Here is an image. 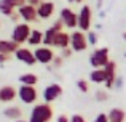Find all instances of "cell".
<instances>
[{"mask_svg": "<svg viewBox=\"0 0 126 122\" xmlns=\"http://www.w3.org/2000/svg\"><path fill=\"white\" fill-rule=\"evenodd\" d=\"M15 122H29V121H22V119H19V121H15Z\"/></svg>", "mask_w": 126, "mask_h": 122, "instance_id": "obj_38", "label": "cell"}, {"mask_svg": "<svg viewBox=\"0 0 126 122\" xmlns=\"http://www.w3.org/2000/svg\"><path fill=\"white\" fill-rule=\"evenodd\" d=\"M70 122H86V119L81 114H74V116L70 117Z\"/></svg>", "mask_w": 126, "mask_h": 122, "instance_id": "obj_30", "label": "cell"}, {"mask_svg": "<svg viewBox=\"0 0 126 122\" xmlns=\"http://www.w3.org/2000/svg\"><path fill=\"white\" fill-rule=\"evenodd\" d=\"M115 87H117V88L123 87V79H121V77H117V80H115Z\"/></svg>", "mask_w": 126, "mask_h": 122, "instance_id": "obj_34", "label": "cell"}, {"mask_svg": "<svg viewBox=\"0 0 126 122\" xmlns=\"http://www.w3.org/2000/svg\"><path fill=\"white\" fill-rule=\"evenodd\" d=\"M96 100L97 101H107L109 100V93L104 90H97L96 92Z\"/></svg>", "mask_w": 126, "mask_h": 122, "instance_id": "obj_26", "label": "cell"}, {"mask_svg": "<svg viewBox=\"0 0 126 122\" xmlns=\"http://www.w3.org/2000/svg\"><path fill=\"white\" fill-rule=\"evenodd\" d=\"M77 88L81 92V93H88V90H89L88 80H85V79H78V80H77Z\"/></svg>", "mask_w": 126, "mask_h": 122, "instance_id": "obj_23", "label": "cell"}, {"mask_svg": "<svg viewBox=\"0 0 126 122\" xmlns=\"http://www.w3.org/2000/svg\"><path fill=\"white\" fill-rule=\"evenodd\" d=\"M70 48L75 51V53H80V51H85L88 48V39H86V34L81 31H74L70 34Z\"/></svg>", "mask_w": 126, "mask_h": 122, "instance_id": "obj_5", "label": "cell"}, {"mask_svg": "<svg viewBox=\"0 0 126 122\" xmlns=\"http://www.w3.org/2000/svg\"><path fill=\"white\" fill-rule=\"evenodd\" d=\"M19 47H21V45H18L16 42H13L11 39H10V40H5V39L0 40V53L2 55H8V56L10 55H15Z\"/></svg>", "mask_w": 126, "mask_h": 122, "instance_id": "obj_16", "label": "cell"}, {"mask_svg": "<svg viewBox=\"0 0 126 122\" xmlns=\"http://www.w3.org/2000/svg\"><path fill=\"white\" fill-rule=\"evenodd\" d=\"M18 98L24 104H35L38 100V92L35 87H29V85H19L18 88Z\"/></svg>", "mask_w": 126, "mask_h": 122, "instance_id": "obj_4", "label": "cell"}, {"mask_svg": "<svg viewBox=\"0 0 126 122\" xmlns=\"http://www.w3.org/2000/svg\"><path fill=\"white\" fill-rule=\"evenodd\" d=\"M109 61H110V58H109V48L107 47L96 48V50L91 53V56H89V64H91L94 69L105 68Z\"/></svg>", "mask_w": 126, "mask_h": 122, "instance_id": "obj_3", "label": "cell"}, {"mask_svg": "<svg viewBox=\"0 0 126 122\" xmlns=\"http://www.w3.org/2000/svg\"><path fill=\"white\" fill-rule=\"evenodd\" d=\"M69 2H75V3H81L83 0H69Z\"/></svg>", "mask_w": 126, "mask_h": 122, "instance_id": "obj_36", "label": "cell"}, {"mask_svg": "<svg viewBox=\"0 0 126 122\" xmlns=\"http://www.w3.org/2000/svg\"><path fill=\"white\" fill-rule=\"evenodd\" d=\"M19 82L21 85H29V87H35L38 84V75L34 72H26V74L19 75Z\"/></svg>", "mask_w": 126, "mask_h": 122, "instance_id": "obj_20", "label": "cell"}, {"mask_svg": "<svg viewBox=\"0 0 126 122\" xmlns=\"http://www.w3.org/2000/svg\"><path fill=\"white\" fill-rule=\"evenodd\" d=\"M26 2L29 3V5H34V6H38L42 2H45V0H26Z\"/></svg>", "mask_w": 126, "mask_h": 122, "instance_id": "obj_33", "label": "cell"}, {"mask_svg": "<svg viewBox=\"0 0 126 122\" xmlns=\"http://www.w3.org/2000/svg\"><path fill=\"white\" fill-rule=\"evenodd\" d=\"M53 106L48 103H40L35 104L31 111L29 122H49L53 119Z\"/></svg>", "mask_w": 126, "mask_h": 122, "instance_id": "obj_1", "label": "cell"}, {"mask_svg": "<svg viewBox=\"0 0 126 122\" xmlns=\"http://www.w3.org/2000/svg\"><path fill=\"white\" fill-rule=\"evenodd\" d=\"M3 116L8 117L10 121H19L22 117V109L19 106H8L3 109Z\"/></svg>", "mask_w": 126, "mask_h": 122, "instance_id": "obj_18", "label": "cell"}, {"mask_svg": "<svg viewBox=\"0 0 126 122\" xmlns=\"http://www.w3.org/2000/svg\"><path fill=\"white\" fill-rule=\"evenodd\" d=\"M93 122H109V117H107V114L101 113V114H97V116H96V119L93 121Z\"/></svg>", "mask_w": 126, "mask_h": 122, "instance_id": "obj_29", "label": "cell"}, {"mask_svg": "<svg viewBox=\"0 0 126 122\" xmlns=\"http://www.w3.org/2000/svg\"><path fill=\"white\" fill-rule=\"evenodd\" d=\"M72 53H74V50H72L70 47H69V48H64V50H61V56L64 58V60H65V58H70Z\"/></svg>", "mask_w": 126, "mask_h": 122, "instance_id": "obj_27", "label": "cell"}, {"mask_svg": "<svg viewBox=\"0 0 126 122\" xmlns=\"http://www.w3.org/2000/svg\"><path fill=\"white\" fill-rule=\"evenodd\" d=\"M15 58L18 61L27 64V66H34L35 63H37V60H35V56H34V51L29 50L27 47H19L18 51L15 53Z\"/></svg>", "mask_w": 126, "mask_h": 122, "instance_id": "obj_11", "label": "cell"}, {"mask_svg": "<svg viewBox=\"0 0 126 122\" xmlns=\"http://www.w3.org/2000/svg\"><path fill=\"white\" fill-rule=\"evenodd\" d=\"M104 71H105V84H104L105 88H113L115 80H117V63L110 60L104 68Z\"/></svg>", "mask_w": 126, "mask_h": 122, "instance_id": "obj_12", "label": "cell"}, {"mask_svg": "<svg viewBox=\"0 0 126 122\" xmlns=\"http://www.w3.org/2000/svg\"><path fill=\"white\" fill-rule=\"evenodd\" d=\"M61 95H62V87L59 84H56V82H53V84L46 85V87L43 88V92H42L43 103L51 104L53 101H56L59 97H61Z\"/></svg>", "mask_w": 126, "mask_h": 122, "instance_id": "obj_6", "label": "cell"}, {"mask_svg": "<svg viewBox=\"0 0 126 122\" xmlns=\"http://www.w3.org/2000/svg\"><path fill=\"white\" fill-rule=\"evenodd\" d=\"M10 19H11L13 23H16V21H18V19H21V18H19V15H18V13H15V15H13V16H11V18H10Z\"/></svg>", "mask_w": 126, "mask_h": 122, "instance_id": "obj_35", "label": "cell"}, {"mask_svg": "<svg viewBox=\"0 0 126 122\" xmlns=\"http://www.w3.org/2000/svg\"><path fill=\"white\" fill-rule=\"evenodd\" d=\"M93 26V10L91 6L88 5H83L81 10L78 11V27L83 31H89Z\"/></svg>", "mask_w": 126, "mask_h": 122, "instance_id": "obj_7", "label": "cell"}, {"mask_svg": "<svg viewBox=\"0 0 126 122\" xmlns=\"http://www.w3.org/2000/svg\"><path fill=\"white\" fill-rule=\"evenodd\" d=\"M56 122H70V117H67L65 114H61V116H58Z\"/></svg>", "mask_w": 126, "mask_h": 122, "instance_id": "obj_31", "label": "cell"}, {"mask_svg": "<svg viewBox=\"0 0 126 122\" xmlns=\"http://www.w3.org/2000/svg\"><path fill=\"white\" fill-rule=\"evenodd\" d=\"M18 15H19V18H21L24 23H27V24H31V23H34V21H37V19H38L37 6L29 5V3H26L24 6L18 8Z\"/></svg>", "mask_w": 126, "mask_h": 122, "instance_id": "obj_10", "label": "cell"}, {"mask_svg": "<svg viewBox=\"0 0 126 122\" xmlns=\"http://www.w3.org/2000/svg\"><path fill=\"white\" fill-rule=\"evenodd\" d=\"M31 32H32V27L27 23H18V24H15V27L11 31V40L16 42L18 45H21L29 40Z\"/></svg>", "mask_w": 126, "mask_h": 122, "instance_id": "obj_2", "label": "cell"}, {"mask_svg": "<svg viewBox=\"0 0 126 122\" xmlns=\"http://www.w3.org/2000/svg\"><path fill=\"white\" fill-rule=\"evenodd\" d=\"M97 6H99V8L102 6V0H97Z\"/></svg>", "mask_w": 126, "mask_h": 122, "instance_id": "obj_37", "label": "cell"}, {"mask_svg": "<svg viewBox=\"0 0 126 122\" xmlns=\"http://www.w3.org/2000/svg\"><path fill=\"white\" fill-rule=\"evenodd\" d=\"M0 13H2V15H5V16H10V18H11V16L15 15V10H13V8H10V6L0 5Z\"/></svg>", "mask_w": 126, "mask_h": 122, "instance_id": "obj_25", "label": "cell"}, {"mask_svg": "<svg viewBox=\"0 0 126 122\" xmlns=\"http://www.w3.org/2000/svg\"><path fill=\"white\" fill-rule=\"evenodd\" d=\"M123 39H125V42H126V32H125V34H123Z\"/></svg>", "mask_w": 126, "mask_h": 122, "instance_id": "obj_39", "label": "cell"}, {"mask_svg": "<svg viewBox=\"0 0 126 122\" xmlns=\"http://www.w3.org/2000/svg\"><path fill=\"white\" fill-rule=\"evenodd\" d=\"M125 56H126V53H125Z\"/></svg>", "mask_w": 126, "mask_h": 122, "instance_id": "obj_40", "label": "cell"}, {"mask_svg": "<svg viewBox=\"0 0 126 122\" xmlns=\"http://www.w3.org/2000/svg\"><path fill=\"white\" fill-rule=\"evenodd\" d=\"M86 39H88V45H96L97 44V34L94 31H89L86 34Z\"/></svg>", "mask_w": 126, "mask_h": 122, "instance_id": "obj_24", "label": "cell"}, {"mask_svg": "<svg viewBox=\"0 0 126 122\" xmlns=\"http://www.w3.org/2000/svg\"><path fill=\"white\" fill-rule=\"evenodd\" d=\"M59 19L64 23V27H67V29L78 27V15L75 11H72L70 8H67V6L61 10V18Z\"/></svg>", "mask_w": 126, "mask_h": 122, "instance_id": "obj_9", "label": "cell"}, {"mask_svg": "<svg viewBox=\"0 0 126 122\" xmlns=\"http://www.w3.org/2000/svg\"><path fill=\"white\" fill-rule=\"evenodd\" d=\"M10 58H11V56H8V55H2V53H0V64H5L6 61H10Z\"/></svg>", "mask_w": 126, "mask_h": 122, "instance_id": "obj_32", "label": "cell"}, {"mask_svg": "<svg viewBox=\"0 0 126 122\" xmlns=\"http://www.w3.org/2000/svg\"><path fill=\"white\" fill-rule=\"evenodd\" d=\"M109 122H125L126 121V113L121 108H112L110 113L107 114Z\"/></svg>", "mask_w": 126, "mask_h": 122, "instance_id": "obj_19", "label": "cell"}, {"mask_svg": "<svg viewBox=\"0 0 126 122\" xmlns=\"http://www.w3.org/2000/svg\"><path fill=\"white\" fill-rule=\"evenodd\" d=\"M26 0H0V5H5V6H10V8H21V6L26 5Z\"/></svg>", "mask_w": 126, "mask_h": 122, "instance_id": "obj_22", "label": "cell"}, {"mask_svg": "<svg viewBox=\"0 0 126 122\" xmlns=\"http://www.w3.org/2000/svg\"><path fill=\"white\" fill-rule=\"evenodd\" d=\"M34 56L35 60H37V63H40V64H49V63H53V60H54V51H53V48L49 47H38L34 50Z\"/></svg>", "mask_w": 126, "mask_h": 122, "instance_id": "obj_8", "label": "cell"}, {"mask_svg": "<svg viewBox=\"0 0 126 122\" xmlns=\"http://www.w3.org/2000/svg\"><path fill=\"white\" fill-rule=\"evenodd\" d=\"M62 63H64V58L62 56H54V60H53V68H61Z\"/></svg>", "mask_w": 126, "mask_h": 122, "instance_id": "obj_28", "label": "cell"}, {"mask_svg": "<svg viewBox=\"0 0 126 122\" xmlns=\"http://www.w3.org/2000/svg\"><path fill=\"white\" fill-rule=\"evenodd\" d=\"M53 47L56 48H61V50H64V48H69L70 47V34L65 31H61L56 34L54 37V42H53Z\"/></svg>", "mask_w": 126, "mask_h": 122, "instance_id": "obj_14", "label": "cell"}, {"mask_svg": "<svg viewBox=\"0 0 126 122\" xmlns=\"http://www.w3.org/2000/svg\"><path fill=\"white\" fill-rule=\"evenodd\" d=\"M89 80L93 82V84H105V71L104 68L102 69H93L91 74H89Z\"/></svg>", "mask_w": 126, "mask_h": 122, "instance_id": "obj_21", "label": "cell"}, {"mask_svg": "<svg viewBox=\"0 0 126 122\" xmlns=\"http://www.w3.org/2000/svg\"><path fill=\"white\" fill-rule=\"evenodd\" d=\"M27 45L35 47V48L42 47V45H43V32L38 31V29H32L31 37H29V40H27Z\"/></svg>", "mask_w": 126, "mask_h": 122, "instance_id": "obj_17", "label": "cell"}, {"mask_svg": "<svg viewBox=\"0 0 126 122\" xmlns=\"http://www.w3.org/2000/svg\"><path fill=\"white\" fill-rule=\"evenodd\" d=\"M54 13V3L53 2H42L37 6V15L42 19H49Z\"/></svg>", "mask_w": 126, "mask_h": 122, "instance_id": "obj_15", "label": "cell"}, {"mask_svg": "<svg viewBox=\"0 0 126 122\" xmlns=\"http://www.w3.org/2000/svg\"><path fill=\"white\" fill-rule=\"evenodd\" d=\"M18 98V88L13 85H3L0 87V101L2 103H11Z\"/></svg>", "mask_w": 126, "mask_h": 122, "instance_id": "obj_13", "label": "cell"}]
</instances>
